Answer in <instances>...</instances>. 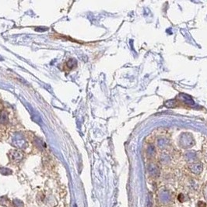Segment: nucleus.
Here are the masks:
<instances>
[{"instance_id": "obj_2", "label": "nucleus", "mask_w": 207, "mask_h": 207, "mask_svg": "<svg viewBox=\"0 0 207 207\" xmlns=\"http://www.w3.org/2000/svg\"><path fill=\"white\" fill-rule=\"evenodd\" d=\"M180 98L181 99V101H183L185 103L188 104V105H194L193 100L191 99V98L190 96H189L188 95L185 94H180Z\"/></svg>"}, {"instance_id": "obj_1", "label": "nucleus", "mask_w": 207, "mask_h": 207, "mask_svg": "<svg viewBox=\"0 0 207 207\" xmlns=\"http://www.w3.org/2000/svg\"><path fill=\"white\" fill-rule=\"evenodd\" d=\"M180 143L183 147H185V148L191 147L194 143L193 137L189 134H183L180 137Z\"/></svg>"}, {"instance_id": "obj_4", "label": "nucleus", "mask_w": 207, "mask_h": 207, "mask_svg": "<svg viewBox=\"0 0 207 207\" xmlns=\"http://www.w3.org/2000/svg\"><path fill=\"white\" fill-rule=\"evenodd\" d=\"M167 143H168V141H167V140H166V139H164V138L159 139L158 145L160 146V148H165V147L167 145Z\"/></svg>"}, {"instance_id": "obj_3", "label": "nucleus", "mask_w": 207, "mask_h": 207, "mask_svg": "<svg viewBox=\"0 0 207 207\" xmlns=\"http://www.w3.org/2000/svg\"><path fill=\"white\" fill-rule=\"evenodd\" d=\"M190 168L194 173H199V172H202V165L199 163L194 164L190 167Z\"/></svg>"}, {"instance_id": "obj_5", "label": "nucleus", "mask_w": 207, "mask_h": 207, "mask_svg": "<svg viewBox=\"0 0 207 207\" xmlns=\"http://www.w3.org/2000/svg\"><path fill=\"white\" fill-rule=\"evenodd\" d=\"M154 152H155V148H154V146H149V148H148V153L152 155Z\"/></svg>"}]
</instances>
